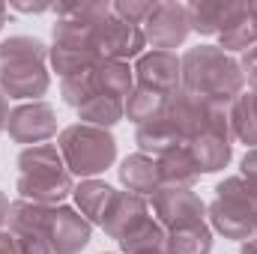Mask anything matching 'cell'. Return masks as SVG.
<instances>
[{"instance_id":"obj_35","label":"cell","mask_w":257,"mask_h":254,"mask_svg":"<svg viewBox=\"0 0 257 254\" xmlns=\"http://www.w3.org/2000/svg\"><path fill=\"white\" fill-rule=\"evenodd\" d=\"M15 9H21V12H45V9H51V3H12Z\"/></svg>"},{"instance_id":"obj_40","label":"cell","mask_w":257,"mask_h":254,"mask_svg":"<svg viewBox=\"0 0 257 254\" xmlns=\"http://www.w3.org/2000/svg\"><path fill=\"white\" fill-rule=\"evenodd\" d=\"M135 254H168L165 248H147V251H135Z\"/></svg>"},{"instance_id":"obj_11","label":"cell","mask_w":257,"mask_h":254,"mask_svg":"<svg viewBox=\"0 0 257 254\" xmlns=\"http://www.w3.org/2000/svg\"><path fill=\"white\" fill-rule=\"evenodd\" d=\"M6 132L15 144H27V147L45 144L48 138L57 135V111L42 99L39 102H24L9 114Z\"/></svg>"},{"instance_id":"obj_32","label":"cell","mask_w":257,"mask_h":254,"mask_svg":"<svg viewBox=\"0 0 257 254\" xmlns=\"http://www.w3.org/2000/svg\"><path fill=\"white\" fill-rule=\"evenodd\" d=\"M239 69H242V78L251 84V90H257V45H254V48H248V51L242 54Z\"/></svg>"},{"instance_id":"obj_13","label":"cell","mask_w":257,"mask_h":254,"mask_svg":"<svg viewBox=\"0 0 257 254\" xmlns=\"http://www.w3.org/2000/svg\"><path fill=\"white\" fill-rule=\"evenodd\" d=\"M135 78H138V87L156 90L162 96H174L183 78L180 57L174 51H144L135 63Z\"/></svg>"},{"instance_id":"obj_29","label":"cell","mask_w":257,"mask_h":254,"mask_svg":"<svg viewBox=\"0 0 257 254\" xmlns=\"http://www.w3.org/2000/svg\"><path fill=\"white\" fill-rule=\"evenodd\" d=\"M150 9H153V0H120V3H114V15L135 24V27H141L147 21Z\"/></svg>"},{"instance_id":"obj_6","label":"cell","mask_w":257,"mask_h":254,"mask_svg":"<svg viewBox=\"0 0 257 254\" xmlns=\"http://www.w3.org/2000/svg\"><path fill=\"white\" fill-rule=\"evenodd\" d=\"M165 120L177 132V138L183 144H189L200 135H230V117L221 105H212L200 96H192L186 90H177L174 96H168V108H165Z\"/></svg>"},{"instance_id":"obj_14","label":"cell","mask_w":257,"mask_h":254,"mask_svg":"<svg viewBox=\"0 0 257 254\" xmlns=\"http://www.w3.org/2000/svg\"><path fill=\"white\" fill-rule=\"evenodd\" d=\"M186 9H189V24H192L194 33L221 36L245 12V3H236V0H192Z\"/></svg>"},{"instance_id":"obj_4","label":"cell","mask_w":257,"mask_h":254,"mask_svg":"<svg viewBox=\"0 0 257 254\" xmlns=\"http://www.w3.org/2000/svg\"><path fill=\"white\" fill-rule=\"evenodd\" d=\"M57 150L63 156L66 168L72 177L93 180L96 174H105L117 159V141L108 129L72 123L60 132Z\"/></svg>"},{"instance_id":"obj_30","label":"cell","mask_w":257,"mask_h":254,"mask_svg":"<svg viewBox=\"0 0 257 254\" xmlns=\"http://www.w3.org/2000/svg\"><path fill=\"white\" fill-rule=\"evenodd\" d=\"M9 233L15 236L18 254H54L42 233H33V230H9Z\"/></svg>"},{"instance_id":"obj_26","label":"cell","mask_w":257,"mask_h":254,"mask_svg":"<svg viewBox=\"0 0 257 254\" xmlns=\"http://www.w3.org/2000/svg\"><path fill=\"white\" fill-rule=\"evenodd\" d=\"M165 227L153 218H144L135 230H128L126 236L120 239V248L126 254H135V251H147V248H165Z\"/></svg>"},{"instance_id":"obj_34","label":"cell","mask_w":257,"mask_h":254,"mask_svg":"<svg viewBox=\"0 0 257 254\" xmlns=\"http://www.w3.org/2000/svg\"><path fill=\"white\" fill-rule=\"evenodd\" d=\"M9 114H12V111H9V99H6L3 90H0V135L6 132V126H9Z\"/></svg>"},{"instance_id":"obj_25","label":"cell","mask_w":257,"mask_h":254,"mask_svg":"<svg viewBox=\"0 0 257 254\" xmlns=\"http://www.w3.org/2000/svg\"><path fill=\"white\" fill-rule=\"evenodd\" d=\"M165 251L168 254H212V230L203 224L183 227V230H171L165 239Z\"/></svg>"},{"instance_id":"obj_41","label":"cell","mask_w":257,"mask_h":254,"mask_svg":"<svg viewBox=\"0 0 257 254\" xmlns=\"http://www.w3.org/2000/svg\"><path fill=\"white\" fill-rule=\"evenodd\" d=\"M254 233H257V209H254Z\"/></svg>"},{"instance_id":"obj_22","label":"cell","mask_w":257,"mask_h":254,"mask_svg":"<svg viewBox=\"0 0 257 254\" xmlns=\"http://www.w3.org/2000/svg\"><path fill=\"white\" fill-rule=\"evenodd\" d=\"M78 117H81V123H87V126L111 129L126 117V105H123V99H114V96H105V93H93V96L78 108Z\"/></svg>"},{"instance_id":"obj_28","label":"cell","mask_w":257,"mask_h":254,"mask_svg":"<svg viewBox=\"0 0 257 254\" xmlns=\"http://www.w3.org/2000/svg\"><path fill=\"white\" fill-rule=\"evenodd\" d=\"M60 93H63V102L72 105L75 111L96 93V84H93V72H81V75H72V78H63L60 84Z\"/></svg>"},{"instance_id":"obj_33","label":"cell","mask_w":257,"mask_h":254,"mask_svg":"<svg viewBox=\"0 0 257 254\" xmlns=\"http://www.w3.org/2000/svg\"><path fill=\"white\" fill-rule=\"evenodd\" d=\"M0 254H18L15 236H12L9 230H0Z\"/></svg>"},{"instance_id":"obj_18","label":"cell","mask_w":257,"mask_h":254,"mask_svg":"<svg viewBox=\"0 0 257 254\" xmlns=\"http://www.w3.org/2000/svg\"><path fill=\"white\" fill-rule=\"evenodd\" d=\"M189 150L194 156V165L200 174H218L230 165V156H233V144L230 138L224 135H200L189 141Z\"/></svg>"},{"instance_id":"obj_24","label":"cell","mask_w":257,"mask_h":254,"mask_svg":"<svg viewBox=\"0 0 257 254\" xmlns=\"http://www.w3.org/2000/svg\"><path fill=\"white\" fill-rule=\"evenodd\" d=\"M123 105H126V120H132L135 126H144V123L159 120L165 114L168 96H162L156 90H147V87H135Z\"/></svg>"},{"instance_id":"obj_9","label":"cell","mask_w":257,"mask_h":254,"mask_svg":"<svg viewBox=\"0 0 257 254\" xmlns=\"http://www.w3.org/2000/svg\"><path fill=\"white\" fill-rule=\"evenodd\" d=\"M93 42L102 60H120V63H126L128 57H141L147 48L144 30L117 15H108L105 21L93 24Z\"/></svg>"},{"instance_id":"obj_17","label":"cell","mask_w":257,"mask_h":254,"mask_svg":"<svg viewBox=\"0 0 257 254\" xmlns=\"http://www.w3.org/2000/svg\"><path fill=\"white\" fill-rule=\"evenodd\" d=\"M159 174H162V186L192 189L194 183L200 180V171L194 165V156L189 150V144H177L165 156H159Z\"/></svg>"},{"instance_id":"obj_36","label":"cell","mask_w":257,"mask_h":254,"mask_svg":"<svg viewBox=\"0 0 257 254\" xmlns=\"http://www.w3.org/2000/svg\"><path fill=\"white\" fill-rule=\"evenodd\" d=\"M9 206H12V203H9V197H6V194L0 191V227H3L6 221H9Z\"/></svg>"},{"instance_id":"obj_3","label":"cell","mask_w":257,"mask_h":254,"mask_svg":"<svg viewBox=\"0 0 257 254\" xmlns=\"http://www.w3.org/2000/svg\"><path fill=\"white\" fill-rule=\"evenodd\" d=\"M18 168L21 174H18L15 189L21 194V200L39 203V206H60L75 189L72 174L54 144L24 147L18 153Z\"/></svg>"},{"instance_id":"obj_7","label":"cell","mask_w":257,"mask_h":254,"mask_svg":"<svg viewBox=\"0 0 257 254\" xmlns=\"http://www.w3.org/2000/svg\"><path fill=\"white\" fill-rule=\"evenodd\" d=\"M51 48H48V60L54 66V72L60 78H72L81 72H90L99 63V51L93 42V24H81L72 18H57L54 30H51Z\"/></svg>"},{"instance_id":"obj_1","label":"cell","mask_w":257,"mask_h":254,"mask_svg":"<svg viewBox=\"0 0 257 254\" xmlns=\"http://www.w3.org/2000/svg\"><path fill=\"white\" fill-rule=\"evenodd\" d=\"M180 90L200 96L212 105H233L236 96L242 93V69L239 60H233L230 54H224L218 45H197L189 48L180 57Z\"/></svg>"},{"instance_id":"obj_31","label":"cell","mask_w":257,"mask_h":254,"mask_svg":"<svg viewBox=\"0 0 257 254\" xmlns=\"http://www.w3.org/2000/svg\"><path fill=\"white\" fill-rule=\"evenodd\" d=\"M239 177L257 191V147L254 150H248L245 156H242V162H239Z\"/></svg>"},{"instance_id":"obj_42","label":"cell","mask_w":257,"mask_h":254,"mask_svg":"<svg viewBox=\"0 0 257 254\" xmlns=\"http://www.w3.org/2000/svg\"><path fill=\"white\" fill-rule=\"evenodd\" d=\"M102 254H111V251H102Z\"/></svg>"},{"instance_id":"obj_8","label":"cell","mask_w":257,"mask_h":254,"mask_svg":"<svg viewBox=\"0 0 257 254\" xmlns=\"http://www.w3.org/2000/svg\"><path fill=\"white\" fill-rule=\"evenodd\" d=\"M147 45H153L156 51H171L177 45L186 42V36L192 33L189 24V9L186 3H174V0H159L153 3L147 21L141 24Z\"/></svg>"},{"instance_id":"obj_27","label":"cell","mask_w":257,"mask_h":254,"mask_svg":"<svg viewBox=\"0 0 257 254\" xmlns=\"http://www.w3.org/2000/svg\"><path fill=\"white\" fill-rule=\"evenodd\" d=\"M257 45V27H254V21L248 18V9L218 36V48L227 54V51H248V48H254Z\"/></svg>"},{"instance_id":"obj_15","label":"cell","mask_w":257,"mask_h":254,"mask_svg":"<svg viewBox=\"0 0 257 254\" xmlns=\"http://www.w3.org/2000/svg\"><path fill=\"white\" fill-rule=\"evenodd\" d=\"M144 218H150L147 212V200L132 194V191H114L105 215H102V230L111 236V239H123L128 230H135Z\"/></svg>"},{"instance_id":"obj_2","label":"cell","mask_w":257,"mask_h":254,"mask_svg":"<svg viewBox=\"0 0 257 254\" xmlns=\"http://www.w3.org/2000/svg\"><path fill=\"white\" fill-rule=\"evenodd\" d=\"M48 45L36 36H9L0 42V90L9 99H33L48 93Z\"/></svg>"},{"instance_id":"obj_39","label":"cell","mask_w":257,"mask_h":254,"mask_svg":"<svg viewBox=\"0 0 257 254\" xmlns=\"http://www.w3.org/2000/svg\"><path fill=\"white\" fill-rule=\"evenodd\" d=\"M6 12H9V6L0 3V30H3V24H6Z\"/></svg>"},{"instance_id":"obj_5","label":"cell","mask_w":257,"mask_h":254,"mask_svg":"<svg viewBox=\"0 0 257 254\" xmlns=\"http://www.w3.org/2000/svg\"><path fill=\"white\" fill-rule=\"evenodd\" d=\"M254 209L257 191L242 177H227L215 186V200L206 206V215L212 230H218L224 239L245 242L254 236Z\"/></svg>"},{"instance_id":"obj_38","label":"cell","mask_w":257,"mask_h":254,"mask_svg":"<svg viewBox=\"0 0 257 254\" xmlns=\"http://www.w3.org/2000/svg\"><path fill=\"white\" fill-rule=\"evenodd\" d=\"M245 9H248V18L254 21V27H257V0L254 3H245Z\"/></svg>"},{"instance_id":"obj_21","label":"cell","mask_w":257,"mask_h":254,"mask_svg":"<svg viewBox=\"0 0 257 254\" xmlns=\"http://www.w3.org/2000/svg\"><path fill=\"white\" fill-rule=\"evenodd\" d=\"M227 117H230V135L236 141H242L248 150H254L257 147V90L239 93L236 102L230 105Z\"/></svg>"},{"instance_id":"obj_19","label":"cell","mask_w":257,"mask_h":254,"mask_svg":"<svg viewBox=\"0 0 257 254\" xmlns=\"http://www.w3.org/2000/svg\"><path fill=\"white\" fill-rule=\"evenodd\" d=\"M90 72H93L96 93H105V96H114V99H128V93L135 90V69H128V63L99 60Z\"/></svg>"},{"instance_id":"obj_37","label":"cell","mask_w":257,"mask_h":254,"mask_svg":"<svg viewBox=\"0 0 257 254\" xmlns=\"http://www.w3.org/2000/svg\"><path fill=\"white\" fill-rule=\"evenodd\" d=\"M239 254H257V236L245 239V242H242V248H239Z\"/></svg>"},{"instance_id":"obj_10","label":"cell","mask_w":257,"mask_h":254,"mask_svg":"<svg viewBox=\"0 0 257 254\" xmlns=\"http://www.w3.org/2000/svg\"><path fill=\"white\" fill-rule=\"evenodd\" d=\"M153 209L159 215V224L168 230L194 227V224H203V218H206V203L192 189L162 186L153 194Z\"/></svg>"},{"instance_id":"obj_23","label":"cell","mask_w":257,"mask_h":254,"mask_svg":"<svg viewBox=\"0 0 257 254\" xmlns=\"http://www.w3.org/2000/svg\"><path fill=\"white\" fill-rule=\"evenodd\" d=\"M135 144L141 147L144 156L159 159V156H165L171 147H177V144H183V141L177 138V132L171 129V123H168L165 114H162L159 120H150V123L138 126V132H135Z\"/></svg>"},{"instance_id":"obj_16","label":"cell","mask_w":257,"mask_h":254,"mask_svg":"<svg viewBox=\"0 0 257 254\" xmlns=\"http://www.w3.org/2000/svg\"><path fill=\"white\" fill-rule=\"evenodd\" d=\"M120 174V183L126 186V191L138 194V197H147V194H156L162 189V174H159V159L153 156H144V153H135L126 156L117 168Z\"/></svg>"},{"instance_id":"obj_12","label":"cell","mask_w":257,"mask_h":254,"mask_svg":"<svg viewBox=\"0 0 257 254\" xmlns=\"http://www.w3.org/2000/svg\"><path fill=\"white\" fill-rule=\"evenodd\" d=\"M93 236V224L72 206H51L48 224H45V239L54 254H78L87 248Z\"/></svg>"},{"instance_id":"obj_20","label":"cell","mask_w":257,"mask_h":254,"mask_svg":"<svg viewBox=\"0 0 257 254\" xmlns=\"http://www.w3.org/2000/svg\"><path fill=\"white\" fill-rule=\"evenodd\" d=\"M72 197H75V206L78 212L90 221V224H102V215L114 197V189L102 180H81L75 189H72Z\"/></svg>"}]
</instances>
